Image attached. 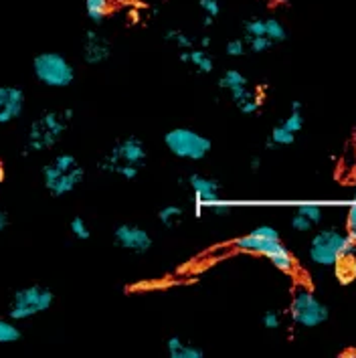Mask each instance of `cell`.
Masks as SVG:
<instances>
[{
	"label": "cell",
	"instance_id": "obj_41",
	"mask_svg": "<svg viewBox=\"0 0 356 358\" xmlns=\"http://www.w3.org/2000/svg\"><path fill=\"white\" fill-rule=\"evenodd\" d=\"M213 17H208V15H205V20H203V24H205V27H211V24H213Z\"/></svg>",
	"mask_w": 356,
	"mask_h": 358
},
{
	"label": "cell",
	"instance_id": "obj_9",
	"mask_svg": "<svg viewBox=\"0 0 356 358\" xmlns=\"http://www.w3.org/2000/svg\"><path fill=\"white\" fill-rule=\"evenodd\" d=\"M290 314H292V320L304 328H316L330 318L328 306H324L310 289H304V287L296 292L290 306Z\"/></svg>",
	"mask_w": 356,
	"mask_h": 358
},
{
	"label": "cell",
	"instance_id": "obj_6",
	"mask_svg": "<svg viewBox=\"0 0 356 358\" xmlns=\"http://www.w3.org/2000/svg\"><path fill=\"white\" fill-rule=\"evenodd\" d=\"M164 144H166V148L172 156L183 158V160H192V162L203 160L213 148L211 138L194 132V130H188V128L169 130L164 136Z\"/></svg>",
	"mask_w": 356,
	"mask_h": 358
},
{
	"label": "cell",
	"instance_id": "obj_26",
	"mask_svg": "<svg viewBox=\"0 0 356 358\" xmlns=\"http://www.w3.org/2000/svg\"><path fill=\"white\" fill-rule=\"evenodd\" d=\"M245 43L253 53H265V51H269L273 47V43L265 35H262V37H245Z\"/></svg>",
	"mask_w": 356,
	"mask_h": 358
},
{
	"label": "cell",
	"instance_id": "obj_12",
	"mask_svg": "<svg viewBox=\"0 0 356 358\" xmlns=\"http://www.w3.org/2000/svg\"><path fill=\"white\" fill-rule=\"evenodd\" d=\"M24 112V94L19 87L0 85V126L19 120Z\"/></svg>",
	"mask_w": 356,
	"mask_h": 358
},
{
	"label": "cell",
	"instance_id": "obj_17",
	"mask_svg": "<svg viewBox=\"0 0 356 358\" xmlns=\"http://www.w3.org/2000/svg\"><path fill=\"white\" fill-rule=\"evenodd\" d=\"M110 8H112V0H85L87 19L92 20L94 24H101L104 20L108 19Z\"/></svg>",
	"mask_w": 356,
	"mask_h": 358
},
{
	"label": "cell",
	"instance_id": "obj_8",
	"mask_svg": "<svg viewBox=\"0 0 356 358\" xmlns=\"http://www.w3.org/2000/svg\"><path fill=\"white\" fill-rule=\"evenodd\" d=\"M235 247L267 257L271 262V265L276 269H280L281 273L294 271V257H292V253L287 251V247L283 245L280 239H267V237H259V235L249 233L241 239H237Z\"/></svg>",
	"mask_w": 356,
	"mask_h": 358
},
{
	"label": "cell",
	"instance_id": "obj_36",
	"mask_svg": "<svg viewBox=\"0 0 356 358\" xmlns=\"http://www.w3.org/2000/svg\"><path fill=\"white\" fill-rule=\"evenodd\" d=\"M8 227V215L4 210H0V233Z\"/></svg>",
	"mask_w": 356,
	"mask_h": 358
},
{
	"label": "cell",
	"instance_id": "obj_34",
	"mask_svg": "<svg viewBox=\"0 0 356 358\" xmlns=\"http://www.w3.org/2000/svg\"><path fill=\"white\" fill-rule=\"evenodd\" d=\"M208 210H211L213 215H217V217H225V215H231V210H233V207H231L229 203H223V201H217V203L208 205Z\"/></svg>",
	"mask_w": 356,
	"mask_h": 358
},
{
	"label": "cell",
	"instance_id": "obj_30",
	"mask_svg": "<svg viewBox=\"0 0 356 358\" xmlns=\"http://www.w3.org/2000/svg\"><path fill=\"white\" fill-rule=\"evenodd\" d=\"M245 49H247V43H245L243 38H233V41H229L225 47L227 55L229 57H241L245 53Z\"/></svg>",
	"mask_w": 356,
	"mask_h": 358
},
{
	"label": "cell",
	"instance_id": "obj_14",
	"mask_svg": "<svg viewBox=\"0 0 356 358\" xmlns=\"http://www.w3.org/2000/svg\"><path fill=\"white\" fill-rule=\"evenodd\" d=\"M180 61L192 65V67H194L199 73H203V76L213 73V69H215L213 57L206 53V49H197V47H194V49L183 51V53H180Z\"/></svg>",
	"mask_w": 356,
	"mask_h": 358
},
{
	"label": "cell",
	"instance_id": "obj_2",
	"mask_svg": "<svg viewBox=\"0 0 356 358\" xmlns=\"http://www.w3.org/2000/svg\"><path fill=\"white\" fill-rule=\"evenodd\" d=\"M85 170L73 154H59L43 166V185L51 196H65L83 182Z\"/></svg>",
	"mask_w": 356,
	"mask_h": 358
},
{
	"label": "cell",
	"instance_id": "obj_4",
	"mask_svg": "<svg viewBox=\"0 0 356 358\" xmlns=\"http://www.w3.org/2000/svg\"><path fill=\"white\" fill-rule=\"evenodd\" d=\"M33 73L43 85L53 90H65L76 79V67L65 55L55 51H45L33 59Z\"/></svg>",
	"mask_w": 356,
	"mask_h": 358
},
{
	"label": "cell",
	"instance_id": "obj_38",
	"mask_svg": "<svg viewBox=\"0 0 356 358\" xmlns=\"http://www.w3.org/2000/svg\"><path fill=\"white\" fill-rule=\"evenodd\" d=\"M199 43H201V49H208V47H211V37H208V35H205V37H201V41H199Z\"/></svg>",
	"mask_w": 356,
	"mask_h": 358
},
{
	"label": "cell",
	"instance_id": "obj_16",
	"mask_svg": "<svg viewBox=\"0 0 356 358\" xmlns=\"http://www.w3.org/2000/svg\"><path fill=\"white\" fill-rule=\"evenodd\" d=\"M334 267V275H336V282L340 285H348L356 280V257L355 251L353 253H346L338 259Z\"/></svg>",
	"mask_w": 356,
	"mask_h": 358
},
{
	"label": "cell",
	"instance_id": "obj_28",
	"mask_svg": "<svg viewBox=\"0 0 356 358\" xmlns=\"http://www.w3.org/2000/svg\"><path fill=\"white\" fill-rule=\"evenodd\" d=\"M298 213H301L304 217H308L314 225H318L320 221H322V208L318 205H300Z\"/></svg>",
	"mask_w": 356,
	"mask_h": 358
},
{
	"label": "cell",
	"instance_id": "obj_20",
	"mask_svg": "<svg viewBox=\"0 0 356 358\" xmlns=\"http://www.w3.org/2000/svg\"><path fill=\"white\" fill-rule=\"evenodd\" d=\"M265 37L269 38L273 45L283 43L287 38V31L278 19H265Z\"/></svg>",
	"mask_w": 356,
	"mask_h": 358
},
{
	"label": "cell",
	"instance_id": "obj_29",
	"mask_svg": "<svg viewBox=\"0 0 356 358\" xmlns=\"http://www.w3.org/2000/svg\"><path fill=\"white\" fill-rule=\"evenodd\" d=\"M312 227H314V223L308 217H304L301 213H296L292 217V229L298 231V233H308V231H312Z\"/></svg>",
	"mask_w": 356,
	"mask_h": 358
},
{
	"label": "cell",
	"instance_id": "obj_19",
	"mask_svg": "<svg viewBox=\"0 0 356 358\" xmlns=\"http://www.w3.org/2000/svg\"><path fill=\"white\" fill-rule=\"evenodd\" d=\"M164 38H166L169 43L178 45L183 51H188V49H194V47H197V38H192L190 35H187V33H183L180 29H170V31H166Z\"/></svg>",
	"mask_w": 356,
	"mask_h": 358
},
{
	"label": "cell",
	"instance_id": "obj_5",
	"mask_svg": "<svg viewBox=\"0 0 356 358\" xmlns=\"http://www.w3.org/2000/svg\"><path fill=\"white\" fill-rule=\"evenodd\" d=\"M355 245L348 241L346 235H342L336 229H324L314 235L310 243V262L320 265V267H330L334 265L346 253H353Z\"/></svg>",
	"mask_w": 356,
	"mask_h": 358
},
{
	"label": "cell",
	"instance_id": "obj_22",
	"mask_svg": "<svg viewBox=\"0 0 356 358\" xmlns=\"http://www.w3.org/2000/svg\"><path fill=\"white\" fill-rule=\"evenodd\" d=\"M269 140H271L276 146H290V144L296 142V134L285 130L283 126H276V128L271 130V134H269Z\"/></svg>",
	"mask_w": 356,
	"mask_h": 358
},
{
	"label": "cell",
	"instance_id": "obj_25",
	"mask_svg": "<svg viewBox=\"0 0 356 358\" xmlns=\"http://www.w3.org/2000/svg\"><path fill=\"white\" fill-rule=\"evenodd\" d=\"M71 235L79 239V241H87L90 237H92V231H90V227L87 223L81 219V217H73V221H71Z\"/></svg>",
	"mask_w": 356,
	"mask_h": 358
},
{
	"label": "cell",
	"instance_id": "obj_27",
	"mask_svg": "<svg viewBox=\"0 0 356 358\" xmlns=\"http://www.w3.org/2000/svg\"><path fill=\"white\" fill-rule=\"evenodd\" d=\"M281 126L285 128V130H290V132L298 134L304 128V115L301 112H292L283 122H281Z\"/></svg>",
	"mask_w": 356,
	"mask_h": 358
},
{
	"label": "cell",
	"instance_id": "obj_3",
	"mask_svg": "<svg viewBox=\"0 0 356 358\" xmlns=\"http://www.w3.org/2000/svg\"><path fill=\"white\" fill-rule=\"evenodd\" d=\"M71 117H73L71 110L47 112L37 117L27 132V152H45L55 148L61 136L67 132Z\"/></svg>",
	"mask_w": 356,
	"mask_h": 358
},
{
	"label": "cell",
	"instance_id": "obj_35",
	"mask_svg": "<svg viewBox=\"0 0 356 358\" xmlns=\"http://www.w3.org/2000/svg\"><path fill=\"white\" fill-rule=\"evenodd\" d=\"M346 225H348V229L356 227V203L350 207V210H348V221H346Z\"/></svg>",
	"mask_w": 356,
	"mask_h": 358
},
{
	"label": "cell",
	"instance_id": "obj_39",
	"mask_svg": "<svg viewBox=\"0 0 356 358\" xmlns=\"http://www.w3.org/2000/svg\"><path fill=\"white\" fill-rule=\"evenodd\" d=\"M259 166H262V160H259L257 156H253V158H251V169L257 170V169H259Z\"/></svg>",
	"mask_w": 356,
	"mask_h": 358
},
{
	"label": "cell",
	"instance_id": "obj_23",
	"mask_svg": "<svg viewBox=\"0 0 356 358\" xmlns=\"http://www.w3.org/2000/svg\"><path fill=\"white\" fill-rule=\"evenodd\" d=\"M20 340V330L8 320H0V344H10Z\"/></svg>",
	"mask_w": 356,
	"mask_h": 358
},
{
	"label": "cell",
	"instance_id": "obj_11",
	"mask_svg": "<svg viewBox=\"0 0 356 358\" xmlns=\"http://www.w3.org/2000/svg\"><path fill=\"white\" fill-rule=\"evenodd\" d=\"M188 187H190L192 196H194V215L197 217H203L205 205H213V203L221 201V185L215 178L201 176V174H190Z\"/></svg>",
	"mask_w": 356,
	"mask_h": 358
},
{
	"label": "cell",
	"instance_id": "obj_7",
	"mask_svg": "<svg viewBox=\"0 0 356 358\" xmlns=\"http://www.w3.org/2000/svg\"><path fill=\"white\" fill-rule=\"evenodd\" d=\"M53 302H55V294L49 287H43V285L22 287L10 300L8 316L10 320H29L41 312L49 310Z\"/></svg>",
	"mask_w": 356,
	"mask_h": 358
},
{
	"label": "cell",
	"instance_id": "obj_21",
	"mask_svg": "<svg viewBox=\"0 0 356 358\" xmlns=\"http://www.w3.org/2000/svg\"><path fill=\"white\" fill-rule=\"evenodd\" d=\"M243 83H249L247 81V77L241 73V71H237V69H227L223 77L219 79V87L221 90H231V87H235V85H243Z\"/></svg>",
	"mask_w": 356,
	"mask_h": 358
},
{
	"label": "cell",
	"instance_id": "obj_43",
	"mask_svg": "<svg viewBox=\"0 0 356 358\" xmlns=\"http://www.w3.org/2000/svg\"><path fill=\"white\" fill-rule=\"evenodd\" d=\"M0 180H2V166H0Z\"/></svg>",
	"mask_w": 356,
	"mask_h": 358
},
{
	"label": "cell",
	"instance_id": "obj_24",
	"mask_svg": "<svg viewBox=\"0 0 356 358\" xmlns=\"http://www.w3.org/2000/svg\"><path fill=\"white\" fill-rule=\"evenodd\" d=\"M245 37H262L265 35V20L263 19H247L243 22Z\"/></svg>",
	"mask_w": 356,
	"mask_h": 358
},
{
	"label": "cell",
	"instance_id": "obj_1",
	"mask_svg": "<svg viewBox=\"0 0 356 358\" xmlns=\"http://www.w3.org/2000/svg\"><path fill=\"white\" fill-rule=\"evenodd\" d=\"M146 158H148V150L144 142L136 136H128L118 144H113L112 150L101 158L99 169L110 174H120L126 180H134L138 178L140 170L146 164Z\"/></svg>",
	"mask_w": 356,
	"mask_h": 358
},
{
	"label": "cell",
	"instance_id": "obj_42",
	"mask_svg": "<svg viewBox=\"0 0 356 358\" xmlns=\"http://www.w3.org/2000/svg\"><path fill=\"white\" fill-rule=\"evenodd\" d=\"M353 201L356 203V185H355V189H353Z\"/></svg>",
	"mask_w": 356,
	"mask_h": 358
},
{
	"label": "cell",
	"instance_id": "obj_33",
	"mask_svg": "<svg viewBox=\"0 0 356 358\" xmlns=\"http://www.w3.org/2000/svg\"><path fill=\"white\" fill-rule=\"evenodd\" d=\"M251 233H253V235H259V237H267V239H280V231L269 225L257 227V229H253Z\"/></svg>",
	"mask_w": 356,
	"mask_h": 358
},
{
	"label": "cell",
	"instance_id": "obj_40",
	"mask_svg": "<svg viewBox=\"0 0 356 358\" xmlns=\"http://www.w3.org/2000/svg\"><path fill=\"white\" fill-rule=\"evenodd\" d=\"M292 112H301V101H292Z\"/></svg>",
	"mask_w": 356,
	"mask_h": 358
},
{
	"label": "cell",
	"instance_id": "obj_37",
	"mask_svg": "<svg viewBox=\"0 0 356 358\" xmlns=\"http://www.w3.org/2000/svg\"><path fill=\"white\" fill-rule=\"evenodd\" d=\"M346 237H348V241H350L353 245H356V227H353V229H348Z\"/></svg>",
	"mask_w": 356,
	"mask_h": 358
},
{
	"label": "cell",
	"instance_id": "obj_18",
	"mask_svg": "<svg viewBox=\"0 0 356 358\" xmlns=\"http://www.w3.org/2000/svg\"><path fill=\"white\" fill-rule=\"evenodd\" d=\"M183 215H185L183 207L169 205V207H162L160 210H158V221L166 227V229H172V227H176L180 221H183Z\"/></svg>",
	"mask_w": 356,
	"mask_h": 358
},
{
	"label": "cell",
	"instance_id": "obj_32",
	"mask_svg": "<svg viewBox=\"0 0 356 358\" xmlns=\"http://www.w3.org/2000/svg\"><path fill=\"white\" fill-rule=\"evenodd\" d=\"M199 6H201V10L208 15V17H213V19H217L219 17V13H221V4H219V0H199Z\"/></svg>",
	"mask_w": 356,
	"mask_h": 358
},
{
	"label": "cell",
	"instance_id": "obj_13",
	"mask_svg": "<svg viewBox=\"0 0 356 358\" xmlns=\"http://www.w3.org/2000/svg\"><path fill=\"white\" fill-rule=\"evenodd\" d=\"M83 61L87 65H101L112 57V45L106 37H101L97 31H87L83 37Z\"/></svg>",
	"mask_w": 356,
	"mask_h": 358
},
{
	"label": "cell",
	"instance_id": "obj_15",
	"mask_svg": "<svg viewBox=\"0 0 356 358\" xmlns=\"http://www.w3.org/2000/svg\"><path fill=\"white\" fill-rule=\"evenodd\" d=\"M166 350H169L170 358H203L205 350L201 346L188 344L180 336H170L166 342Z\"/></svg>",
	"mask_w": 356,
	"mask_h": 358
},
{
	"label": "cell",
	"instance_id": "obj_31",
	"mask_svg": "<svg viewBox=\"0 0 356 358\" xmlns=\"http://www.w3.org/2000/svg\"><path fill=\"white\" fill-rule=\"evenodd\" d=\"M263 328H267V330H278L281 326V316L276 312V310H269V312H265L262 318Z\"/></svg>",
	"mask_w": 356,
	"mask_h": 358
},
{
	"label": "cell",
	"instance_id": "obj_10",
	"mask_svg": "<svg viewBox=\"0 0 356 358\" xmlns=\"http://www.w3.org/2000/svg\"><path fill=\"white\" fill-rule=\"evenodd\" d=\"M113 243L120 249H126V251H131V253H146L154 245L150 233L146 229H142V227L138 225H130V223L115 227Z\"/></svg>",
	"mask_w": 356,
	"mask_h": 358
}]
</instances>
